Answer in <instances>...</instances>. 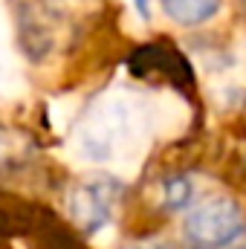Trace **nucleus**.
Wrapping results in <instances>:
<instances>
[{
    "mask_svg": "<svg viewBox=\"0 0 246 249\" xmlns=\"http://www.w3.org/2000/svg\"><path fill=\"white\" fill-rule=\"evenodd\" d=\"M171 110L159 99H148L136 90L113 87L102 93L72 133V154L90 165H107L133 174L142 162L148 139L162 130Z\"/></svg>",
    "mask_w": 246,
    "mask_h": 249,
    "instance_id": "f257e3e1",
    "label": "nucleus"
},
{
    "mask_svg": "<svg viewBox=\"0 0 246 249\" xmlns=\"http://www.w3.org/2000/svg\"><path fill=\"white\" fill-rule=\"evenodd\" d=\"M185 232L194 244L206 249H223L246 232V217L241 206L229 197H209L194 206L185 217Z\"/></svg>",
    "mask_w": 246,
    "mask_h": 249,
    "instance_id": "f03ea898",
    "label": "nucleus"
},
{
    "mask_svg": "<svg viewBox=\"0 0 246 249\" xmlns=\"http://www.w3.org/2000/svg\"><path fill=\"white\" fill-rule=\"evenodd\" d=\"M110 203H113V194L105 186H78L70 197V212L72 217L84 226V229H99L107 223L110 217Z\"/></svg>",
    "mask_w": 246,
    "mask_h": 249,
    "instance_id": "7ed1b4c3",
    "label": "nucleus"
},
{
    "mask_svg": "<svg viewBox=\"0 0 246 249\" xmlns=\"http://www.w3.org/2000/svg\"><path fill=\"white\" fill-rule=\"evenodd\" d=\"M159 6L168 20L180 26H200L223 9V0H159Z\"/></svg>",
    "mask_w": 246,
    "mask_h": 249,
    "instance_id": "20e7f679",
    "label": "nucleus"
},
{
    "mask_svg": "<svg viewBox=\"0 0 246 249\" xmlns=\"http://www.w3.org/2000/svg\"><path fill=\"white\" fill-rule=\"evenodd\" d=\"M23 81H20V70L18 61L6 44V35H0V99H15L20 93Z\"/></svg>",
    "mask_w": 246,
    "mask_h": 249,
    "instance_id": "39448f33",
    "label": "nucleus"
},
{
    "mask_svg": "<svg viewBox=\"0 0 246 249\" xmlns=\"http://www.w3.org/2000/svg\"><path fill=\"white\" fill-rule=\"evenodd\" d=\"M165 200H168V206L171 209H183L185 203L191 200V183L188 180H171L168 186H165Z\"/></svg>",
    "mask_w": 246,
    "mask_h": 249,
    "instance_id": "423d86ee",
    "label": "nucleus"
},
{
    "mask_svg": "<svg viewBox=\"0 0 246 249\" xmlns=\"http://www.w3.org/2000/svg\"><path fill=\"white\" fill-rule=\"evenodd\" d=\"M133 6L139 9V15H142V18H148V12H151V9H148V0H133Z\"/></svg>",
    "mask_w": 246,
    "mask_h": 249,
    "instance_id": "0eeeda50",
    "label": "nucleus"
}]
</instances>
